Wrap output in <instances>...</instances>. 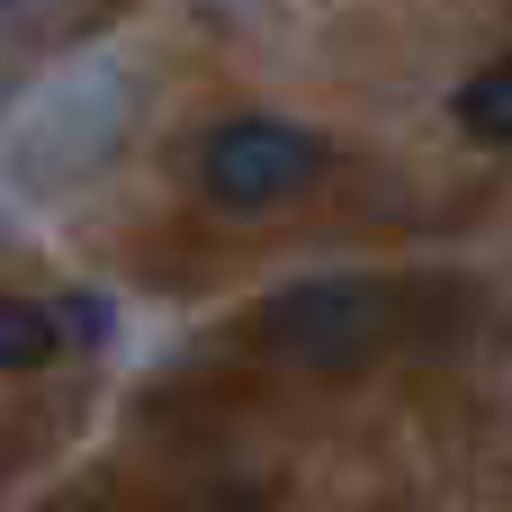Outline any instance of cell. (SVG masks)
I'll return each mask as SVG.
<instances>
[{
  "mask_svg": "<svg viewBox=\"0 0 512 512\" xmlns=\"http://www.w3.org/2000/svg\"><path fill=\"white\" fill-rule=\"evenodd\" d=\"M117 126H126V81H117L108 63H72V72L45 81V90L27 99V117L9 126V180H18L27 198H54V189H72V180H90V171L108 162Z\"/></svg>",
  "mask_w": 512,
  "mask_h": 512,
  "instance_id": "2",
  "label": "cell"
},
{
  "mask_svg": "<svg viewBox=\"0 0 512 512\" xmlns=\"http://www.w3.org/2000/svg\"><path fill=\"white\" fill-rule=\"evenodd\" d=\"M324 180V144L288 117H225L198 135V189L234 216H261V207H288L297 189Z\"/></svg>",
  "mask_w": 512,
  "mask_h": 512,
  "instance_id": "3",
  "label": "cell"
},
{
  "mask_svg": "<svg viewBox=\"0 0 512 512\" xmlns=\"http://www.w3.org/2000/svg\"><path fill=\"white\" fill-rule=\"evenodd\" d=\"M54 360V315L36 297H0V369H36Z\"/></svg>",
  "mask_w": 512,
  "mask_h": 512,
  "instance_id": "4",
  "label": "cell"
},
{
  "mask_svg": "<svg viewBox=\"0 0 512 512\" xmlns=\"http://www.w3.org/2000/svg\"><path fill=\"white\" fill-rule=\"evenodd\" d=\"M396 333V288L387 279H297L279 288L261 315H252V342L279 360V369H306V378H342V369H369Z\"/></svg>",
  "mask_w": 512,
  "mask_h": 512,
  "instance_id": "1",
  "label": "cell"
},
{
  "mask_svg": "<svg viewBox=\"0 0 512 512\" xmlns=\"http://www.w3.org/2000/svg\"><path fill=\"white\" fill-rule=\"evenodd\" d=\"M459 126H468V135H486V144H512V63L477 72V81L459 90Z\"/></svg>",
  "mask_w": 512,
  "mask_h": 512,
  "instance_id": "5",
  "label": "cell"
}]
</instances>
